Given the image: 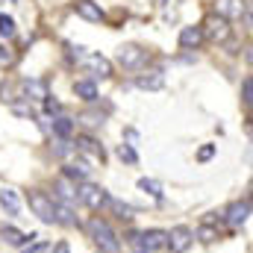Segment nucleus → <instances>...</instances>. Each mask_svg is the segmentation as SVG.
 Listing matches in <instances>:
<instances>
[{
  "mask_svg": "<svg viewBox=\"0 0 253 253\" xmlns=\"http://www.w3.org/2000/svg\"><path fill=\"white\" fill-rule=\"evenodd\" d=\"M88 236L97 242V248L103 253H118V236L112 233V227L106 224V221H100V218H91L88 221Z\"/></svg>",
  "mask_w": 253,
  "mask_h": 253,
  "instance_id": "f257e3e1",
  "label": "nucleus"
},
{
  "mask_svg": "<svg viewBox=\"0 0 253 253\" xmlns=\"http://www.w3.org/2000/svg\"><path fill=\"white\" fill-rule=\"evenodd\" d=\"M27 203H30V209L44 221V224H56V212H53V200L44 194V191L39 189H30L27 191Z\"/></svg>",
  "mask_w": 253,
  "mask_h": 253,
  "instance_id": "f03ea898",
  "label": "nucleus"
},
{
  "mask_svg": "<svg viewBox=\"0 0 253 253\" xmlns=\"http://www.w3.org/2000/svg\"><path fill=\"white\" fill-rule=\"evenodd\" d=\"M200 33H203V39H209V42H227V39H230V21L212 12V15L200 24Z\"/></svg>",
  "mask_w": 253,
  "mask_h": 253,
  "instance_id": "7ed1b4c3",
  "label": "nucleus"
},
{
  "mask_svg": "<svg viewBox=\"0 0 253 253\" xmlns=\"http://www.w3.org/2000/svg\"><path fill=\"white\" fill-rule=\"evenodd\" d=\"M77 197H80L88 209H100V206L109 200V194L100 189V186H94V183H83V186L77 189Z\"/></svg>",
  "mask_w": 253,
  "mask_h": 253,
  "instance_id": "20e7f679",
  "label": "nucleus"
},
{
  "mask_svg": "<svg viewBox=\"0 0 253 253\" xmlns=\"http://www.w3.org/2000/svg\"><path fill=\"white\" fill-rule=\"evenodd\" d=\"M191 242H194V233L189 227H174L168 233V245L165 248H171V253H186L191 248Z\"/></svg>",
  "mask_w": 253,
  "mask_h": 253,
  "instance_id": "39448f33",
  "label": "nucleus"
},
{
  "mask_svg": "<svg viewBox=\"0 0 253 253\" xmlns=\"http://www.w3.org/2000/svg\"><path fill=\"white\" fill-rule=\"evenodd\" d=\"M74 150H77V153H85V156H91V159H97V162H103V159H106L103 144H100L97 138H91V135H77Z\"/></svg>",
  "mask_w": 253,
  "mask_h": 253,
  "instance_id": "423d86ee",
  "label": "nucleus"
},
{
  "mask_svg": "<svg viewBox=\"0 0 253 253\" xmlns=\"http://www.w3.org/2000/svg\"><path fill=\"white\" fill-rule=\"evenodd\" d=\"M118 62L124 65V68H138V65L147 62V50L138 47V44H124L118 50Z\"/></svg>",
  "mask_w": 253,
  "mask_h": 253,
  "instance_id": "0eeeda50",
  "label": "nucleus"
},
{
  "mask_svg": "<svg viewBox=\"0 0 253 253\" xmlns=\"http://www.w3.org/2000/svg\"><path fill=\"white\" fill-rule=\"evenodd\" d=\"M74 12H77L83 21H88V24H100V21H103V9H100V3H94V0H77V3H74Z\"/></svg>",
  "mask_w": 253,
  "mask_h": 253,
  "instance_id": "6e6552de",
  "label": "nucleus"
},
{
  "mask_svg": "<svg viewBox=\"0 0 253 253\" xmlns=\"http://www.w3.org/2000/svg\"><path fill=\"white\" fill-rule=\"evenodd\" d=\"M138 245H141V251H144V253L159 251V248H165V245H168V233H165V230H147V233H141V236H138Z\"/></svg>",
  "mask_w": 253,
  "mask_h": 253,
  "instance_id": "1a4fd4ad",
  "label": "nucleus"
},
{
  "mask_svg": "<svg viewBox=\"0 0 253 253\" xmlns=\"http://www.w3.org/2000/svg\"><path fill=\"white\" fill-rule=\"evenodd\" d=\"M21 88H24V97H27V100H47V97H50L44 80H24Z\"/></svg>",
  "mask_w": 253,
  "mask_h": 253,
  "instance_id": "9d476101",
  "label": "nucleus"
},
{
  "mask_svg": "<svg viewBox=\"0 0 253 253\" xmlns=\"http://www.w3.org/2000/svg\"><path fill=\"white\" fill-rule=\"evenodd\" d=\"M251 215V200H236L230 209H227V224L230 227H242Z\"/></svg>",
  "mask_w": 253,
  "mask_h": 253,
  "instance_id": "9b49d317",
  "label": "nucleus"
},
{
  "mask_svg": "<svg viewBox=\"0 0 253 253\" xmlns=\"http://www.w3.org/2000/svg\"><path fill=\"white\" fill-rule=\"evenodd\" d=\"M0 236H3V242H6V245H12V248L30 245V242H36V239H39L36 233H21V230H15V227H3V230H0Z\"/></svg>",
  "mask_w": 253,
  "mask_h": 253,
  "instance_id": "f8f14e48",
  "label": "nucleus"
},
{
  "mask_svg": "<svg viewBox=\"0 0 253 253\" xmlns=\"http://www.w3.org/2000/svg\"><path fill=\"white\" fill-rule=\"evenodd\" d=\"M203 44V33H200V27H183L180 30V47H186V50H197Z\"/></svg>",
  "mask_w": 253,
  "mask_h": 253,
  "instance_id": "ddd939ff",
  "label": "nucleus"
},
{
  "mask_svg": "<svg viewBox=\"0 0 253 253\" xmlns=\"http://www.w3.org/2000/svg\"><path fill=\"white\" fill-rule=\"evenodd\" d=\"M85 65H88V71L91 74H97V77H112V62L106 59V56H100V53H91L88 59H85Z\"/></svg>",
  "mask_w": 253,
  "mask_h": 253,
  "instance_id": "4468645a",
  "label": "nucleus"
},
{
  "mask_svg": "<svg viewBox=\"0 0 253 253\" xmlns=\"http://www.w3.org/2000/svg\"><path fill=\"white\" fill-rule=\"evenodd\" d=\"M0 206H3V209H6V215H12V218L21 212V200H18V194H15L12 189L0 191Z\"/></svg>",
  "mask_w": 253,
  "mask_h": 253,
  "instance_id": "2eb2a0df",
  "label": "nucleus"
},
{
  "mask_svg": "<svg viewBox=\"0 0 253 253\" xmlns=\"http://www.w3.org/2000/svg\"><path fill=\"white\" fill-rule=\"evenodd\" d=\"M74 91H77V97H83L85 103L97 100V85H94L91 80H77V83H74Z\"/></svg>",
  "mask_w": 253,
  "mask_h": 253,
  "instance_id": "dca6fc26",
  "label": "nucleus"
},
{
  "mask_svg": "<svg viewBox=\"0 0 253 253\" xmlns=\"http://www.w3.org/2000/svg\"><path fill=\"white\" fill-rule=\"evenodd\" d=\"M242 12H248L239 0H218V12L215 15H221V18H227V15H242Z\"/></svg>",
  "mask_w": 253,
  "mask_h": 253,
  "instance_id": "f3484780",
  "label": "nucleus"
},
{
  "mask_svg": "<svg viewBox=\"0 0 253 253\" xmlns=\"http://www.w3.org/2000/svg\"><path fill=\"white\" fill-rule=\"evenodd\" d=\"M162 83H165V80H162V74H159V71H153V74H147V77H138V80H135V85H138V88H150V91L162 88Z\"/></svg>",
  "mask_w": 253,
  "mask_h": 253,
  "instance_id": "a211bd4d",
  "label": "nucleus"
},
{
  "mask_svg": "<svg viewBox=\"0 0 253 253\" xmlns=\"http://www.w3.org/2000/svg\"><path fill=\"white\" fill-rule=\"evenodd\" d=\"M88 177V165L85 162H71L65 165V180H85Z\"/></svg>",
  "mask_w": 253,
  "mask_h": 253,
  "instance_id": "6ab92c4d",
  "label": "nucleus"
},
{
  "mask_svg": "<svg viewBox=\"0 0 253 253\" xmlns=\"http://www.w3.org/2000/svg\"><path fill=\"white\" fill-rule=\"evenodd\" d=\"M53 212H56V224H68V227L77 224V218H74V212H71L68 203H53Z\"/></svg>",
  "mask_w": 253,
  "mask_h": 253,
  "instance_id": "aec40b11",
  "label": "nucleus"
},
{
  "mask_svg": "<svg viewBox=\"0 0 253 253\" xmlns=\"http://www.w3.org/2000/svg\"><path fill=\"white\" fill-rule=\"evenodd\" d=\"M53 132H56L59 138H71V132H74V121L65 118V115H56V118H53Z\"/></svg>",
  "mask_w": 253,
  "mask_h": 253,
  "instance_id": "412c9836",
  "label": "nucleus"
},
{
  "mask_svg": "<svg viewBox=\"0 0 253 253\" xmlns=\"http://www.w3.org/2000/svg\"><path fill=\"white\" fill-rule=\"evenodd\" d=\"M53 189H56V197H59V203H71V200L77 197V189H74L68 180H56V186H53Z\"/></svg>",
  "mask_w": 253,
  "mask_h": 253,
  "instance_id": "4be33fe9",
  "label": "nucleus"
},
{
  "mask_svg": "<svg viewBox=\"0 0 253 253\" xmlns=\"http://www.w3.org/2000/svg\"><path fill=\"white\" fill-rule=\"evenodd\" d=\"M138 189L147 191V194H150V197H156V200L162 197V186H159L156 180H147V177H141V180H138Z\"/></svg>",
  "mask_w": 253,
  "mask_h": 253,
  "instance_id": "5701e85b",
  "label": "nucleus"
},
{
  "mask_svg": "<svg viewBox=\"0 0 253 253\" xmlns=\"http://www.w3.org/2000/svg\"><path fill=\"white\" fill-rule=\"evenodd\" d=\"M0 36L3 39H12L15 36V21L9 15H0Z\"/></svg>",
  "mask_w": 253,
  "mask_h": 253,
  "instance_id": "b1692460",
  "label": "nucleus"
},
{
  "mask_svg": "<svg viewBox=\"0 0 253 253\" xmlns=\"http://www.w3.org/2000/svg\"><path fill=\"white\" fill-rule=\"evenodd\" d=\"M197 239L209 245V242H215V239H218V230H215V227H209V224H203V227L197 230Z\"/></svg>",
  "mask_w": 253,
  "mask_h": 253,
  "instance_id": "393cba45",
  "label": "nucleus"
},
{
  "mask_svg": "<svg viewBox=\"0 0 253 253\" xmlns=\"http://www.w3.org/2000/svg\"><path fill=\"white\" fill-rule=\"evenodd\" d=\"M118 156H121L124 162H129V165H135V162H138V156H135V150H132L129 144H118Z\"/></svg>",
  "mask_w": 253,
  "mask_h": 253,
  "instance_id": "a878e982",
  "label": "nucleus"
},
{
  "mask_svg": "<svg viewBox=\"0 0 253 253\" xmlns=\"http://www.w3.org/2000/svg\"><path fill=\"white\" fill-rule=\"evenodd\" d=\"M242 100H245V106L253 103V80L251 77H245V83H242Z\"/></svg>",
  "mask_w": 253,
  "mask_h": 253,
  "instance_id": "bb28decb",
  "label": "nucleus"
},
{
  "mask_svg": "<svg viewBox=\"0 0 253 253\" xmlns=\"http://www.w3.org/2000/svg\"><path fill=\"white\" fill-rule=\"evenodd\" d=\"M80 121H83V124H88V126H97V124H103V115H97V112H83V115H80Z\"/></svg>",
  "mask_w": 253,
  "mask_h": 253,
  "instance_id": "cd10ccee",
  "label": "nucleus"
},
{
  "mask_svg": "<svg viewBox=\"0 0 253 253\" xmlns=\"http://www.w3.org/2000/svg\"><path fill=\"white\" fill-rule=\"evenodd\" d=\"M106 203H109V206L118 212V218H129V212H132V209H129L126 203H121V200H106Z\"/></svg>",
  "mask_w": 253,
  "mask_h": 253,
  "instance_id": "c85d7f7f",
  "label": "nucleus"
},
{
  "mask_svg": "<svg viewBox=\"0 0 253 253\" xmlns=\"http://www.w3.org/2000/svg\"><path fill=\"white\" fill-rule=\"evenodd\" d=\"M71 150H74V144H71V141H68V138H62V141H59V144H56V147H53V153H56V156H59V159H65V156H68V153H71Z\"/></svg>",
  "mask_w": 253,
  "mask_h": 253,
  "instance_id": "c756f323",
  "label": "nucleus"
},
{
  "mask_svg": "<svg viewBox=\"0 0 253 253\" xmlns=\"http://www.w3.org/2000/svg\"><path fill=\"white\" fill-rule=\"evenodd\" d=\"M212 156H215V144H203V147L197 150V159H200V162H209Z\"/></svg>",
  "mask_w": 253,
  "mask_h": 253,
  "instance_id": "7c9ffc66",
  "label": "nucleus"
},
{
  "mask_svg": "<svg viewBox=\"0 0 253 253\" xmlns=\"http://www.w3.org/2000/svg\"><path fill=\"white\" fill-rule=\"evenodd\" d=\"M0 100H3V103H15V97H12V85H9V83L0 85Z\"/></svg>",
  "mask_w": 253,
  "mask_h": 253,
  "instance_id": "2f4dec72",
  "label": "nucleus"
},
{
  "mask_svg": "<svg viewBox=\"0 0 253 253\" xmlns=\"http://www.w3.org/2000/svg\"><path fill=\"white\" fill-rule=\"evenodd\" d=\"M44 109H47V115H59V109H62V106H59L56 100H50V97H47V100H44Z\"/></svg>",
  "mask_w": 253,
  "mask_h": 253,
  "instance_id": "473e14b6",
  "label": "nucleus"
},
{
  "mask_svg": "<svg viewBox=\"0 0 253 253\" xmlns=\"http://www.w3.org/2000/svg\"><path fill=\"white\" fill-rule=\"evenodd\" d=\"M53 253H71V251H68V245H65V242H59V245L53 248Z\"/></svg>",
  "mask_w": 253,
  "mask_h": 253,
  "instance_id": "72a5a7b5",
  "label": "nucleus"
},
{
  "mask_svg": "<svg viewBox=\"0 0 253 253\" xmlns=\"http://www.w3.org/2000/svg\"><path fill=\"white\" fill-rule=\"evenodd\" d=\"M27 253H47V245H36L33 251H27Z\"/></svg>",
  "mask_w": 253,
  "mask_h": 253,
  "instance_id": "f704fd0d",
  "label": "nucleus"
},
{
  "mask_svg": "<svg viewBox=\"0 0 253 253\" xmlns=\"http://www.w3.org/2000/svg\"><path fill=\"white\" fill-rule=\"evenodd\" d=\"M3 59H9V53H6V50L0 47V62H3Z\"/></svg>",
  "mask_w": 253,
  "mask_h": 253,
  "instance_id": "c9c22d12",
  "label": "nucleus"
},
{
  "mask_svg": "<svg viewBox=\"0 0 253 253\" xmlns=\"http://www.w3.org/2000/svg\"><path fill=\"white\" fill-rule=\"evenodd\" d=\"M6 3H15V0H6Z\"/></svg>",
  "mask_w": 253,
  "mask_h": 253,
  "instance_id": "e433bc0d",
  "label": "nucleus"
},
{
  "mask_svg": "<svg viewBox=\"0 0 253 253\" xmlns=\"http://www.w3.org/2000/svg\"><path fill=\"white\" fill-rule=\"evenodd\" d=\"M138 253H144V251H138Z\"/></svg>",
  "mask_w": 253,
  "mask_h": 253,
  "instance_id": "4c0bfd02",
  "label": "nucleus"
}]
</instances>
